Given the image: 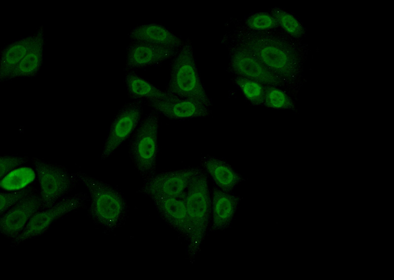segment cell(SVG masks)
Masks as SVG:
<instances>
[{"instance_id":"obj_17","label":"cell","mask_w":394,"mask_h":280,"mask_svg":"<svg viewBox=\"0 0 394 280\" xmlns=\"http://www.w3.org/2000/svg\"><path fill=\"white\" fill-rule=\"evenodd\" d=\"M201 161L206 172L219 189L224 192L231 193L244 180L239 173L224 160L214 157L205 156Z\"/></svg>"},{"instance_id":"obj_18","label":"cell","mask_w":394,"mask_h":280,"mask_svg":"<svg viewBox=\"0 0 394 280\" xmlns=\"http://www.w3.org/2000/svg\"><path fill=\"white\" fill-rule=\"evenodd\" d=\"M124 79L127 92L131 98L150 101H169L179 98L160 89L133 71H127Z\"/></svg>"},{"instance_id":"obj_15","label":"cell","mask_w":394,"mask_h":280,"mask_svg":"<svg viewBox=\"0 0 394 280\" xmlns=\"http://www.w3.org/2000/svg\"><path fill=\"white\" fill-rule=\"evenodd\" d=\"M153 110L170 119L203 117L209 114V107L196 101L178 98L169 101H150Z\"/></svg>"},{"instance_id":"obj_23","label":"cell","mask_w":394,"mask_h":280,"mask_svg":"<svg viewBox=\"0 0 394 280\" xmlns=\"http://www.w3.org/2000/svg\"><path fill=\"white\" fill-rule=\"evenodd\" d=\"M36 190L34 188L28 186L19 190L1 192L0 194V213L1 215L10 208L25 199Z\"/></svg>"},{"instance_id":"obj_3","label":"cell","mask_w":394,"mask_h":280,"mask_svg":"<svg viewBox=\"0 0 394 280\" xmlns=\"http://www.w3.org/2000/svg\"><path fill=\"white\" fill-rule=\"evenodd\" d=\"M75 173L89 192L88 215L93 222L109 231L120 226L127 213V203L121 193L103 181L81 172Z\"/></svg>"},{"instance_id":"obj_24","label":"cell","mask_w":394,"mask_h":280,"mask_svg":"<svg viewBox=\"0 0 394 280\" xmlns=\"http://www.w3.org/2000/svg\"><path fill=\"white\" fill-rule=\"evenodd\" d=\"M247 28L256 31H266L276 28L279 25L270 14L258 13L253 14L247 20Z\"/></svg>"},{"instance_id":"obj_2","label":"cell","mask_w":394,"mask_h":280,"mask_svg":"<svg viewBox=\"0 0 394 280\" xmlns=\"http://www.w3.org/2000/svg\"><path fill=\"white\" fill-rule=\"evenodd\" d=\"M186 206L189 225L187 255L193 262L201 250L209 225L211 200L205 172L200 168L182 196Z\"/></svg>"},{"instance_id":"obj_9","label":"cell","mask_w":394,"mask_h":280,"mask_svg":"<svg viewBox=\"0 0 394 280\" xmlns=\"http://www.w3.org/2000/svg\"><path fill=\"white\" fill-rule=\"evenodd\" d=\"M199 168H189L154 175L145 180L140 192L151 198L181 197Z\"/></svg>"},{"instance_id":"obj_14","label":"cell","mask_w":394,"mask_h":280,"mask_svg":"<svg viewBox=\"0 0 394 280\" xmlns=\"http://www.w3.org/2000/svg\"><path fill=\"white\" fill-rule=\"evenodd\" d=\"M151 199L155 208L165 223L187 238L189 225L186 206L183 197H155Z\"/></svg>"},{"instance_id":"obj_5","label":"cell","mask_w":394,"mask_h":280,"mask_svg":"<svg viewBox=\"0 0 394 280\" xmlns=\"http://www.w3.org/2000/svg\"><path fill=\"white\" fill-rule=\"evenodd\" d=\"M158 113L152 110L140 122L130 142L129 156L143 179L155 175L159 151Z\"/></svg>"},{"instance_id":"obj_7","label":"cell","mask_w":394,"mask_h":280,"mask_svg":"<svg viewBox=\"0 0 394 280\" xmlns=\"http://www.w3.org/2000/svg\"><path fill=\"white\" fill-rule=\"evenodd\" d=\"M83 194L64 197L51 207L35 213L23 231L12 241L16 246L23 242L44 234L51 225L63 216L84 206L88 200Z\"/></svg>"},{"instance_id":"obj_22","label":"cell","mask_w":394,"mask_h":280,"mask_svg":"<svg viewBox=\"0 0 394 280\" xmlns=\"http://www.w3.org/2000/svg\"><path fill=\"white\" fill-rule=\"evenodd\" d=\"M271 14L279 26L288 34L296 37H299L302 34L303 31L302 26L292 14L278 8L272 9Z\"/></svg>"},{"instance_id":"obj_20","label":"cell","mask_w":394,"mask_h":280,"mask_svg":"<svg viewBox=\"0 0 394 280\" xmlns=\"http://www.w3.org/2000/svg\"><path fill=\"white\" fill-rule=\"evenodd\" d=\"M235 82L244 96L252 104L263 105L264 86L255 81L238 76Z\"/></svg>"},{"instance_id":"obj_19","label":"cell","mask_w":394,"mask_h":280,"mask_svg":"<svg viewBox=\"0 0 394 280\" xmlns=\"http://www.w3.org/2000/svg\"><path fill=\"white\" fill-rule=\"evenodd\" d=\"M35 179V173L32 168L20 167L0 180V187L6 191L19 190L28 187Z\"/></svg>"},{"instance_id":"obj_25","label":"cell","mask_w":394,"mask_h":280,"mask_svg":"<svg viewBox=\"0 0 394 280\" xmlns=\"http://www.w3.org/2000/svg\"><path fill=\"white\" fill-rule=\"evenodd\" d=\"M28 158L15 155H3L0 157V180L8 173L26 163Z\"/></svg>"},{"instance_id":"obj_13","label":"cell","mask_w":394,"mask_h":280,"mask_svg":"<svg viewBox=\"0 0 394 280\" xmlns=\"http://www.w3.org/2000/svg\"><path fill=\"white\" fill-rule=\"evenodd\" d=\"M242 199L240 196L214 189L211 211L212 231L224 230L230 226Z\"/></svg>"},{"instance_id":"obj_21","label":"cell","mask_w":394,"mask_h":280,"mask_svg":"<svg viewBox=\"0 0 394 280\" xmlns=\"http://www.w3.org/2000/svg\"><path fill=\"white\" fill-rule=\"evenodd\" d=\"M263 105L273 109L293 108L292 101L284 91L270 86H264Z\"/></svg>"},{"instance_id":"obj_6","label":"cell","mask_w":394,"mask_h":280,"mask_svg":"<svg viewBox=\"0 0 394 280\" xmlns=\"http://www.w3.org/2000/svg\"><path fill=\"white\" fill-rule=\"evenodd\" d=\"M38 179L41 210L49 208L64 198L78 181L75 173L65 168L33 158Z\"/></svg>"},{"instance_id":"obj_12","label":"cell","mask_w":394,"mask_h":280,"mask_svg":"<svg viewBox=\"0 0 394 280\" xmlns=\"http://www.w3.org/2000/svg\"><path fill=\"white\" fill-rule=\"evenodd\" d=\"M176 49L145 42L131 41L127 47V71L153 65L174 56Z\"/></svg>"},{"instance_id":"obj_16","label":"cell","mask_w":394,"mask_h":280,"mask_svg":"<svg viewBox=\"0 0 394 280\" xmlns=\"http://www.w3.org/2000/svg\"><path fill=\"white\" fill-rule=\"evenodd\" d=\"M131 41L148 43L180 48L184 43L181 39L162 25L151 23L134 27L128 34Z\"/></svg>"},{"instance_id":"obj_10","label":"cell","mask_w":394,"mask_h":280,"mask_svg":"<svg viewBox=\"0 0 394 280\" xmlns=\"http://www.w3.org/2000/svg\"><path fill=\"white\" fill-rule=\"evenodd\" d=\"M230 66L238 76L259 82L264 86L277 87L282 81L252 55L242 49L231 45Z\"/></svg>"},{"instance_id":"obj_4","label":"cell","mask_w":394,"mask_h":280,"mask_svg":"<svg viewBox=\"0 0 394 280\" xmlns=\"http://www.w3.org/2000/svg\"><path fill=\"white\" fill-rule=\"evenodd\" d=\"M180 99L196 101L209 107L211 101L201 81L190 40L176 52L170 66L166 91Z\"/></svg>"},{"instance_id":"obj_8","label":"cell","mask_w":394,"mask_h":280,"mask_svg":"<svg viewBox=\"0 0 394 280\" xmlns=\"http://www.w3.org/2000/svg\"><path fill=\"white\" fill-rule=\"evenodd\" d=\"M142 110V103L138 100L126 103L119 109L111 123L101 154V159L111 155L136 130Z\"/></svg>"},{"instance_id":"obj_11","label":"cell","mask_w":394,"mask_h":280,"mask_svg":"<svg viewBox=\"0 0 394 280\" xmlns=\"http://www.w3.org/2000/svg\"><path fill=\"white\" fill-rule=\"evenodd\" d=\"M40 210L41 197L36 190L1 215V234L13 239L15 238L23 231L33 215Z\"/></svg>"},{"instance_id":"obj_1","label":"cell","mask_w":394,"mask_h":280,"mask_svg":"<svg viewBox=\"0 0 394 280\" xmlns=\"http://www.w3.org/2000/svg\"><path fill=\"white\" fill-rule=\"evenodd\" d=\"M231 38V45L252 55L282 81L296 73L297 61L293 50L277 35L243 28L236 30Z\"/></svg>"}]
</instances>
